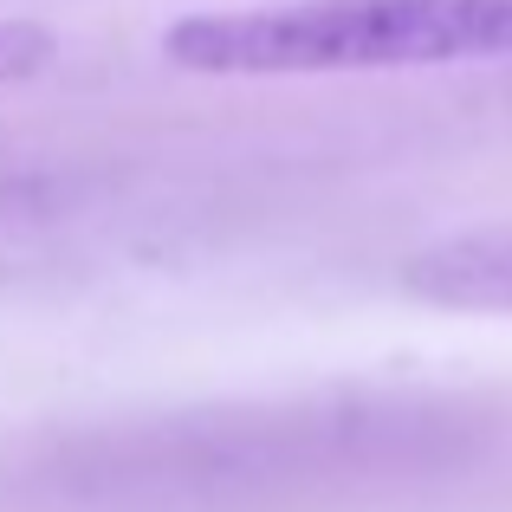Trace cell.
Returning <instances> with one entry per match:
<instances>
[{"label": "cell", "mask_w": 512, "mask_h": 512, "mask_svg": "<svg viewBox=\"0 0 512 512\" xmlns=\"http://www.w3.org/2000/svg\"><path fill=\"white\" fill-rule=\"evenodd\" d=\"M441 422L422 402H305L266 409L253 422L201 415L163 422L117 441H85L65 487H85L111 506H234L266 500L273 487L363 480L428 461Z\"/></svg>", "instance_id": "obj_1"}, {"label": "cell", "mask_w": 512, "mask_h": 512, "mask_svg": "<svg viewBox=\"0 0 512 512\" xmlns=\"http://www.w3.org/2000/svg\"><path fill=\"white\" fill-rule=\"evenodd\" d=\"M163 59L201 78H363L512 59V0H253L188 13Z\"/></svg>", "instance_id": "obj_2"}, {"label": "cell", "mask_w": 512, "mask_h": 512, "mask_svg": "<svg viewBox=\"0 0 512 512\" xmlns=\"http://www.w3.org/2000/svg\"><path fill=\"white\" fill-rule=\"evenodd\" d=\"M402 292L441 312H506L512 318V221L461 227L402 260Z\"/></svg>", "instance_id": "obj_3"}, {"label": "cell", "mask_w": 512, "mask_h": 512, "mask_svg": "<svg viewBox=\"0 0 512 512\" xmlns=\"http://www.w3.org/2000/svg\"><path fill=\"white\" fill-rule=\"evenodd\" d=\"M59 59V39L39 20H0V85H20V78L46 72Z\"/></svg>", "instance_id": "obj_4"}]
</instances>
